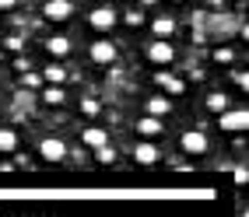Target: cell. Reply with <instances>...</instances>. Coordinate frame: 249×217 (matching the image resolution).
Instances as JSON below:
<instances>
[{"label": "cell", "mask_w": 249, "mask_h": 217, "mask_svg": "<svg viewBox=\"0 0 249 217\" xmlns=\"http://www.w3.org/2000/svg\"><path fill=\"white\" fill-rule=\"evenodd\" d=\"M77 109L85 112V116H102V102H98L95 95H85V98L77 102Z\"/></svg>", "instance_id": "obj_22"}, {"label": "cell", "mask_w": 249, "mask_h": 217, "mask_svg": "<svg viewBox=\"0 0 249 217\" xmlns=\"http://www.w3.org/2000/svg\"><path fill=\"white\" fill-rule=\"evenodd\" d=\"M88 60L95 67H112L116 60H120V46H116L112 39H95L88 46Z\"/></svg>", "instance_id": "obj_4"}, {"label": "cell", "mask_w": 249, "mask_h": 217, "mask_svg": "<svg viewBox=\"0 0 249 217\" xmlns=\"http://www.w3.org/2000/svg\"><path fill=\"white\" fill-rule=\"evenodd\" d=\"M4 49H7V53H21V49H25V35H21V32H18V35H7Z\"/></svg>", "instance_id": "obj_25"}, {"label": "cell", "mask_w": 249, "mask_h": 217, "mask_svg": "<svg viewBox=\"0 0 249 217\" xmlns=\"http://www.w3.org/2000/svg\"><path fill=\"white\" fill-rule=\"evenodd\" d=\"M228 105H231V98H228L225 91H207V95H204V109H207L211 116H218V112H225Z\"/></svg>", "instance_id": "obj_16"}, {"label": "cell", "mask_w": 249, "mask_h": 217, "mask_svg": "<svg viewBox=\"0 0 249 217\" xmlns=\"http://www.w3.org/2000/svg\"><path fill=\"white\" fill-rule=\"evenodd\" d=\"M18 151V130L0 126V154H14Z\"/></svg>", "instance_id": "obj_18"}, {"label": "cell", "mask_w": 249, "mask_h": 217, "mask_svg": "<svg viewBox=\"0 0 249 217\" xmlns=\"http://www.w3.org/2000/svg\"><path fill=\"white\" fill-rule=\"evenodd\" d=\"M120 21L126 28H141V25H147V14H144V7H130V11L120 14Z\"/></svg>", "instance_id": "obj_19"}, {"label": "cell", "mask_w": 249, "mask_h": 217, "mask_svg": "<svg viewBox=\"0 0 249 217\" xmlns=\"http://www.w3.org/2000/svg\"><path fill=\"white\" fill-rule=\"evenodd\" d=\"M144 112H151V116H169L172 112V98L169 95H151V98H144Z\"/></svg>", "instance_id": "obj_15"}, {"label": "cell", "mask_w": 249, "mask_h": 217, "mask_svg": "<svg viewBox=\"0 0 249 217\" xmlns=\"http://www.w3.org/2000/svg\"><path fill=\"white\" fill-rule=\"evenodd\" d=\"M116 25H120V11H116L112 4H98L88 11V28L98 32V35H106V32H112Z\"/></svg>", "instance_id": "obj_1"}, {"label": "cell", "mask_w": 249, "mask_h": 217, "mask_svg": "<svg viewBox=\"0 0 249 217\" xmlns=\"http://www.w3.org/2000/svg\"><path fill=\"white\" fill-rule=\"evenodd\" d=\"M228 81H231L242 95L249 91V70H242V67H231V70H228Z\"/></svg>", "instance_id": "obj_21"}, {"label": "cell", "mask_w": 249, "mask_h": 217, "mask_svg": "<svg viewBox=\"0 0 249 217\" xmlns=\"http://www.w3.org/2000/svg\"><path fill=\"white\" fill-rule=\"evenodd\" d=\"M21 0H0V14H11V11H18Z\"/></svg>", "instance_id": "obj_27"}, {"label": "cell", "mask_w": 249, "mask_h": 217, "mask_svg": "<svg viewBox=\"0 0 249 217\" xmlns=\"http://www.w3.org/2000/svg\"><path fill=\"white\" fill-rule=\"evenodd\" d=\"M116 154H120V151H116L112 144H102V147H95V161H98V165H116Z\"/></svg>", "instance_id": "obj_23"}, {"label": "cell", "mask_w": 249, "mask_h": 217, "mask_svg": "<svg viewBox=\"0 0 249 217\" xmlns=\"http://www.w3.org/2000/svg\"><path fill=\"white\" fill-rule=\"evenodd\" d=\"M81 144L95 151V147L109 144V130H106V126H85V130H81Z\"/></svg>", "instance_id": "obj_14"}, {"label": "cell", "mask_w": 249, "mask_h": 217, "mask_svg": "<svg viewBox=\"0 0 249 217\" xmlns=\"http://www.w3.org/2000/svg\"><path fill=\"white\" fill-rule=\"evenodd\" d=\"M42 49L53 60H63V56L74 53V39H67V35H49V39H42Z\"/></svg>", "instance_id": "obj_11"}, {"label": "cell", "mask_w": 249, "mask_h": 217, "mask_svg": "<svg viewBox=\"0 0 249 217\" xmlns=\"http://www.w3.org/2000/svg\"><path fill=\"white\" fill-rule=\"evenodd\" d=\"M147 25H151V32H155V39H172V35H176V28H179L172 14H155V18L147 21Z\"/></svg>", "instance_id": "obj_13"}, {"label": "cell", "mask_w": 249, "mask_h": 217, "mask_svg": "<svg viewBox=\"0 0 249 217\" xmlns=\"http://www.w3.org/2000/svg\"><path fill=\"white\" fill-rule=\"evenodd\" d=\"M218 130H225V133H246L249 130V109L242 105V109H225V112H218Z\"/></svg>", "instance_id": "obj_5"}, {"label": "cell", "mask_w": 249, "mask_h": 217, "mask_svg": "<svg viewBox=\"0 0 249 217\" xmlns=\"http://www.w3.org/2000/svg\"><path fill=\"white\" fill-rule=\"evenodd\" d=\"M21 84H25V88H42V74L28 67V70H21Z\"/></svg>", "instance_id": "obj_24"}, {"label": "cell", "mask_w": 249, "mask_h": 217, "mask_svg": "<svg viewBox=\"0 0 249 217\" xmlns=\"http://www.w3.org/2000/svg\"><path fill=\"white\" fill-rule=\"evenodd\" d=\"M147 60H151L155 67H172L176 63L172 39H151V42H147Z\"/></svg>", "instance_id": "obj_6"}, {"label": "cell", "mask_w": 249, "mask_h": 217, "mask_svg": "<svg viewBox=\"0 0 249 217\" xmlns=\"http://www.w3.org/2000/svg\"><path fill=\"white\" fill-rule=\"evenodd\" d=\"M211 63H218V67H231V63H235V49H231V46H218V49H211Z\"/></svg>", "instance_id": "obj_20"}, {"label": "cell", "mask_w": 249, "mask_h": 217, "mask_svg": "<svg viewBox=\"0 0 249 217\" xmlns=\"http://www.w3.org/2000/svg\"><path fill=\"white\" fill-rule=\"evenodd\" d=\"M231 179H235V186H246V182H249V168H246V165H239V168L231 172Z\"/></svg>", "instance_id": "obj_26"}, {"label": "cell", "mask_w": 249, "mask_h": 217, "mask_svg": "<svg viewBox=\"0 0 249 217\" xmlns=\"http://www.w3.org/2000/svg\"><path fill=\"white\" fill-rule=\"evenodd\" d=\"M39 158H42L46 165L67 161V144H63L60 137H42V140H39Z\"/></svg>", "instance_id": "obj_7"}, {"label": "cell", "mask_w": 249, "mask_h": 217, "mask_svg": "<svg viewBox=\"0 0 249 217\" xmlns=\"http://www.w3.org/2000/svg\"><path fill=\"white\" fill-rule=\"evenodd\" d=\"M28 56H14V74H21V70H28Z\"/></svg>", "instance_id": "obj_28"}, {"label": "cell", "mask_w": 249, "mask_h": 217, "mask_svg": "<svg viewBox=\"0 0 249 217\" xmlns=\"http://www.w3.org/2000/svg\"><path fill=\"white\" fill-rule=\"evenodd\" d=\"M39 11H42V18H46L49 25H67V21L74 18L77 4H74V0H46Z\"/></svg>", "instance_id": "obj_3"}, {"label": "cell", "mask_w": 249, "mask_h": 217, "mask_svg": "<svg viewBox=\"0 0 249 217\" xmlns=\"http://www.w3.org/2000/svg\"><path fill=\"white\" fill-rule=\"evenodd\" d=\"M39 74H42V84H67L71 77H77V74H71V70H67V67H63L60 60H53V63H46V67H42Z\"/></svg>", "instance_id": "obj_12"}, {"label": "cell", "mask_w": 249, "mask_h": 217, "mask_svg": "<svg viewBox=\"0 0 249 217\" xmlns=\"http://www.w3.org/2000/svg\"><path fill=\"white\" fill-rule=\"evenodd\" d=\"M169 4H182V0H169Z\"/></svg>", "instance_id": "obj_30"}, {"label": "cell", "mask_w": 249, "mask_h": 217, "mask_svg": "<svg viewBox=\"0 0 249 217\" xmlns=\"http://www.w3.org/2000/svg\"><path fill=\"white\" fill-rule=\"evenodd\" d=\"M207 4H214V7H221V0H207Z\"/></svg>", "instance_id": "obj_29"}, {"label": "cell", "mask_w": 249, "mask_h": 217, "mask_svg": "<svg viewBox=\"0 0 249 217\" xmlns=\"http://www.w3.org/2000/svg\"><path fill=\"white\" fill-rule=\"evenodd\" d=\"M130 154H134L137 165H158V161H161V147H158V140H144V137H141Z\"/></svg>", "instance_id": "obj_8"}, {"label": "cell", "mask_w": 249, "mask_h": 217, "mask_svg": "<svg viewBox=\"0 0 249 217\" xmlns=\"http://www.w3.org/2000/svg\"><path fill=\"white\" fill-rule=\"evenodd\" d=\"M151 81H155L158 88H165L169 95H182V91H186V81H182V77H176L172 70H165V67H158V70L151 74Z\"/></svg>", "instance_id": "obj_10"}, {"label": "cell", "mask_w": 249, "mask_h": 217, "mask_svg": "<svg viewBox=\"0 0 249 217\" xmlns=\"http://www.w3.org/2000/svg\"><path fill=\"white\" fill-rule=\"evenodd\" d=\"M179 151L190 154V158H204L211 151V137L204 130H182L179 133Z\"/></svg>", "instance_id": "obj_2"}, {"label": "cell", "mask_w": 249, "mask_h": 217, "mask_svg": "<svg viewBox=\"0 0 249 217\" xmlns=\"http://www.w3.org/2000/svg\"><path fill=\"white\" fill-rule=\"evenodd\" d=\"M134 130H137V137H144V140H158L161 133H165V123H161V116H151V112H144L141 119L134 123Z\"/></svg>", "instance_id": "obj_9"}, {"label": "cell", "mask_w": 249, "mask_h": 217, "mask_svg": "<svg viewBox=\"0 0 249 217\" xmlns=\"http://www.w3.org/2000/svg\"><path fill=\"white\" fill-rule=\"evenodd\" d=\"M39 98H42L46 105H53V109H56V105L67 102V91H63V84H42V95H39Z\"/></svg>", "instance_id": "obj_17"}]
</instances>
